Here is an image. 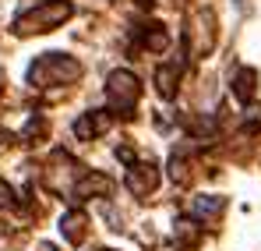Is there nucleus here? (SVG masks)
<instances>
[{"label":"nucleus","mask_w":261,"mask_h":251,"mask_svg":"<svg viewBox=\"0 0 261 251\" xmlns=\"http://www.w3.org/2000/svg\"><path fill=\"white\" fill-rule=\"evenodd\" d=\"M85 230H88V216L85 212H64V219H60V234H64V241H71V244H82L85 241Z\"/></svg>","instance_id":"8"},{"label":"nucleus","mask_w":261,"mask_h":251,"mask_svg":"<svg viewBox=\"0 0 261 251\" xmlns=\"http://www.w3.org/2000/svg\"><path fill=\"white\" fill-rule=\"evenodd\" d=\"M254 82H258V71L254 67H240V75L233 78V92L240 103H251L254 99Z\"/></svg>","instance_id":"10"},{"label":"nucleus","mask_w":261,"mask_h":251,"mask_svg":"<svg viewBox=\"0 0 261 251\" xmlns=\"http://www.w3.org/2000/svg\"><path fill=\"white\" fill-rule=\"evenodd\" d=\"M11 206H14V191L0 180V209H11Z\"/></svg>","instance_id":"13"},{"label":"nucleus","mask_w":261,"mask_h":251,"mask_svg":"<svg viewBox=\"0 0 261 251\" xmlns=\"http://www.w3.org/2000/svg\"><path fill=\"white\" fill-rule=\"evenodd\" d=\"M124 184H127V191L134 198H145V195H152L159 188V167L155 163H134L127 170V177H124Z\"/></svg>","instance_id":"4"},{"label":"nucleus","mask_w":261,"mask_h":251,"mask_svg":"<svg viewBox=\"0 0 261 251\" xmlns=\"http://www.w3.org/2000/svg\"><path fill=\"white\" fill-rule=\"evenodd\" d=\"M110 131V113L106 110H88L82 113L78 121H74V134L82 138V142H92V138H99V134H106Z\"/></svg>","instance_id":"6"},{"label":"nucleus","mask_w":261,"mask_h":251,"mask_svg":"<svg viewBox=\"0 0 261 251\" xmlns=\"http://www.w3.org/2000/svg\"><path fill=\"white\" fill-rule=\"evenodd\" d=\"M113 191V180L106 177V173H95V170H88L82 173L78 180H74V188H71V195L82 202V198H106Z\"/></svg>","instance_id":"5"},{"label":"nucleus","mask_w":261,"mask_h":251,"mask_svg":"<svg viewBox=\"0 0 261 251\" xmlns=\"http://www.w3.org/2000/svg\"><path fill=\"white\" fill-rule=\"evenodd\" d=\"M82 78V64L67 53H43L32 67H29V82L32 85H71Z\"/></svg>","instance_id":"2"},{"label":"nucleus","mask_w":261,"mask_h":251,"mask_svg":"<svg viewBox=\"0 0 261 251\" xmlns=\"http://www.w3.org/2000/svg\"><path fill=\"white\" fill-rule=\"evenodd\" d=\"M71 14H74V4H71V0H43V4H36L32 11L18 14V21H14V32H18V36L49 32V29L64 25Z\"/></svg>","instance_id":"1"},{"label":"nucleus","mask_w":261,"mask_h":251,"mask_svg":"<svg viewBox=\"0 0 261 251\" xmlns=\"http://www.w3.org/2000/svg\"><path fill=\"white\" fill-rule=\"evenodd\" d=\"M138 96H141V82L138 75L120 67L106 78V99H110V110L120 113V117H130V110L138 106Z\"/></svg>","instance_id":"3"},{"label":"nucleus","mask_w":261,"mask_h":251,"mask_svg":"<svg viewBox=\"0 0 261 251\" xmlns=\"http://www.w3.org/2000/svg\"><path fill=\"white\" fill-rule=\"evenodd\" d=\"M180 71H184V64H180V60H170V64H163V67L155 71V88H159V96H163V99H173V96H176Z\"/></svg>","instance_id":"7"},{"label":"nucleus","mask_w":261,"mask_h":251,"mask_svg":"<svg viewBox=\"0 0 261 251\" xmlns=\"http://www.w3.org/2000/svg\"><path fill=\"white\" fill-rule=\"evenodd\" d=\"M145 46L155 50V53H163V50L170 46V36L163 32V25H148V29H145Z\"/></svg>","instance_id":"12"},{"label":"nucleus","mask_w":261,"mask_h":251,"mask_svg":"<svg viewBox=\"0 0 261 251\" xmlns=\"http://www.w3.org/2000/svg\"><path fill=\"white\" fill-rule=\"evenodd\" d=\"M222 209H226V198H219V195H198L191 202V216L194 219H219Z\"/></svg>","instance_id":"9"},{"label":"nucleus","mask_w":261,"mask_h":251,"mask_svg":"<svg viewBox=\"0 0 261 251\" xmlns=\"http://www.w3.org/2000/svg\"><path fill=\"white\" fill-rule=\"evenodd\" d=\"M173 237L180 241V244H198V241H201V226L191 223V219H180L176 230H173Z\"/></svg>","instance_id":"11"}]
</instances>
